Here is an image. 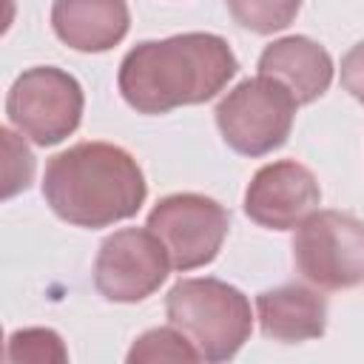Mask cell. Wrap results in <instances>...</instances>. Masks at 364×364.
Segmentation results:
<instances>
[{
  "label": "cell",
  "mask_w": 364,
  "mask_h": 364,
  "mask_svg": "<svg viewBox=\"0 0 364 364\" xmlns=\"http://www.w3.org/2000/svg\"><path fill=\"white\" fill-rule=\"evenodd\" d=\"M239 60L225 37L185 31L136 43L119 63L117 85L139 114H168L213 100L236 77Z\"/></svg>",
  "instance_id": "obj_1"
},
{
  "label": "cell",
  "mask_w": 364,
  "mask_h": 364,
  "mask_svg": "<svg viewBox=\"0 0 364 364\" xmlns=\"http://www.w3.org/2000/svg\"><path fill=\"white\" fill-rule=\"evenodd\" d=\"M43 196L63 222L97 230L136 216L148 185L139 162L125 148L114 142H77L48 159Z\"/></svg>",
  "instance_id": "obj_2"
},
{
  "label": "cell",
  "mask_w": 364,
  "mask_h": 364,
  "mask_svg": "<svg viewBox=\"0 0 364 364\" xmlns=\"http://www.w3.org/2000/svg\"><path fill=\"white\" fill-rule=\"evenodd\" d=\"M165 316L210 364L233 358L253 330L247 296L213 276L179 279L165 296Z\"/></svg>",
  "instance_id": "obj_3"
},
{
  "label": "cell",
  "mask_w": 364,
  "mask_h": 364,
  "mask_svg": "<svg viewBox=\"0 0 364 364\" xmlns=\"http://www.w3.org/2000/svg\"><path fill=\"white\" fill-rule=\"evenodd\" d=\"M296 97L273 77H250L233 85L216 105V128L242 156H264L282 148L293 131Z\"/></svg>",
  "instance_id": "obj_4"
},
{
  "label": "cell",
  "mask_w": 364,
  "mask_h": 364,
  "mask_svg": "<svg viewBox=\"0 0 364 364\" xmlns=\"http://www.w3.org/2000/svg\"><path fill=\"white\" fill-rule=\"evenodd\" d=\"M85 108L82 85L57 65L26 68L6 94L9 122L40 148H51L80 128Z\"/></svg>",
  "instance_id": "obj_5"
},
{
  "label": "cell",
  "mask_w": 364,
  "mask_h": 364,
  "mask_svg": "<svg viewBox=\"0 0 364 364\" xmlns=\"http://www.w3.org/2000/svg\"><path fill=\"white\" fill-rule=\"evenodd\" d=\"M296 270L321 290L364 282V222L344 210H313L293 236Z\"/></svg>",
  "instance_id": "obj_6"
},
{
  "label": "cell",
  "mask_w": 364,
  "mask_h": 364,
  "mask_svg": "<svg viewBox=\"0 0 364 364\" xmlns=\"http://www.w3.org/2000/svg\"><path fill=\"white\" fill-rule=\"evenodd\" d=\"M171 256V267L179 273L210 264L230 230V213L205 193H171L162 196L151 213L148 225Z\"/></svg>",
  "instance_id": "obj_7"
},
{
  "label": "cell",
  "mask_w": 364,
  "mask_h": 364,
  "mask_svg": "<svg viewBox=\"0 0 364 364\" xmlns=\"http://www.w3.org/2000/svg\"><path fill=\"white\" fill-rule=\"evenodd\" d=\"M171 256L151 228H122L102 239L94 259V287L105 301L136 304L168 279Z\"/></svg>",
  "instance_id": "obj_8"
},
{
  "label": "cell",
  "mask_w": 364,
  "mask_h": 364,
  "mask_svg": "<svg viewBox=\"0 0 364 364\" xmlns=\"http://www.w3.org/2000/svg\"><path fill=\"white\" fill-rule=\"evenodd\" d=\"M318 179L296 159L262 165L245 191V213L267 230H296L313 210H318Z\"/></svg>",
  "instance_id": "obj_9"
},
{
  "label": "cell",
  "mask_w": 364,
  "mask_h": 364,
  "mask_svg": "<svg viewBox=\"0 0 364 364\" xmlns=\"http://www.w3.org/2000/svg\"><path fill=\"white\" fill-rule=\"evenodd\" d=\"M51 28L68 48L102 54L125 40L131 11L125 0H54Z\"/></svg>",
  "instance_id": "obj_10"
},
{
  "label": "cell",
  "mask_w": 364,
  "mask_h": 364,
  "mask_svg": "<svg viewBox=\"0 0 364 364\" xmlns=\"http://www.w3.org/2000/svg\"><path fill=\"white\" fill-rule=\"evenodd\" d=\"M259 74L279 80L299 105H310L333 82V57L321 43L304 34H290L273 40L259 54Z\"/></svg>",
  "instance_id": "obj_11"
},
{
  "label": "cell",
  "mask_w": 364,
  "mask_h": 364,
  "mask_svg": "<svg viewBox=\"0 0 364 364\" xmlns=\"http://www.w3.org/2000/svg\"><path fill=\"white\" fill-rule=\"evenodd\" d=\"M256 316L264 338L299 344L321 338L327 330V301L307 284H282L256 296Z\"/></svg>",
  "instance_id": "obj_12"
},
{
  "label": "cell",
  "mask_w": 364,
  "mask_h": 364,
  "mask_svg": "<svg viewBox=\"0 0 364 364\" xmlns=\"http://www.w3.org/2000/svg\"><path fill=\"white\" fill-rule=\"evenodd\" d=\"M225 6L242 28L253 34H273L296 20L301 0H225Z\"/></svg>",
  "instance_id": "obj_13"
},
{
  "label": "cell",
  "mask_w": 364,
  "mask_h": 364,
  "mask_svg": "<svg viewBox=\"0 0 364 364\" xmlns=\"http://www.w3.org/2000/svg\"><path fill=\"white\" fill-rule=\"evenodd\" d=\"M142 361H202V355L182 330L168 324L142 333L131 344L128 364H142Z\"/></svg>",
  "instance_id": "obj_14"
},
{
  "label": "cell",
  "mask_w": 364,
  "mask_h": 364,
  "mask_svg": "<svg viewBox=\"0 0 364 364\" xmlns=\"http://www.w3.org/2000/svg\"><path fill=\"white\" fill-rule=\"evenodd\" d=\"M6 358L14 364L31 361V364H48V361H68V350L60 338V333L48 330V327H26V330H14L9 336L6 344Z\"/></svg>",
  "instance_id": "obj_15"
},
{
  "label": "cell",
  "mask_w": 364,
  "mask_h": 364,
  "mask_svg": "<svg viewBox=\"0 0 364 364\" xmlns=\"http://www.w3.org/2000/svg\"><path fill=\"white\" fill-rule=\"evenodd\" d=\"M0 136H3V148H6V188H3V196L9 199L17 191H26L31 185L34 156L26 148V142L17 139V134L11 128H3Z\"/></svg>",
  "instance_id": "obj_16"
},
{
  "label": "cell",
  "mask_w": 364,
  "mask_h": 364,
  "mask_svg": "<svg viewBox=\"0 0 364 364\" xmlns=\"http://www.w3.org/2000/svg\"><path fill=\"white\" fill-rule=\"evenodd\" d=\"M341 88L364 105V40H358L344 57H341Z\"/></svg>",
  "instance_id": "obj_17"
}]
</instances>
